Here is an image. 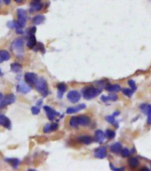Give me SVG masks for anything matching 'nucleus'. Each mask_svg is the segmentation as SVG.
<instances>
[{"label":"nucleus","mask_w":151,"mask_h":171,"mask_svg":"<svg viewBox=\"0 0 151 171\" xmlns=\"http://www.w3.org/2000/svg\"><path fill=\"white\" fill-rule=\"evenodd\" d=\"M115 117H116V116H114V115L107 116V117H106V121H107L108 122H109L110 124H112V125H114V126H116V127L117 128V127H118V123L116 122Z\"/></svg>","instance_id":"30"},{"label":"nucleus","mask_w":151,"mask_h":171,"mask_svg":"<svg viewBox=\"0 0 151 171\" xmlns=\"http://www.w3.org/2000/svg\"><path fill=\"white\" fill-rule=\"evenodd\" d=\"M1 1H2V0H0V3H1Z\"/></svg>","instance_id":"49"},{"label":"nucleus","mask_w":151,"mask_h":171,"mask_svg":"<svg viewBox=\"0 0 151 171\" xmlns=\"http://www.w3.org/2000/svg\"><path fill=\"white\" fill-rule=\"evenodd\" d=\"M5 160L9 163V165H11L14 168H17L21 163V160L17 158H7L5 159Z\"/></svg>","instance_id":"24"},{"label":"nucleus","mask_w":151,"mask_h":171,"mask_svg":"<svg viewBox=\"0 0 151 171\" xmlns=\"http://www.w3.org/2000/svg\"><path fill=\"white\" fill-rule=\"evenodd\" d=\"M128 85H129V87H130L131 90H133V91H135V90L137 89L136 83H135V82H134L133 80H129V81H128Z\"/></svg>","instance_id":"36"},{"label":"nucleus","mask_w":151,"mask_h":171,"mask_svg":"<svg viewBox=\"0 0 151 171\" xmlns=\"http://www.w3.org/2000/svg\"><path fill=\"white\" fill-rule=\"evenodd\" d=\"M128 164H129V166H130L131 168H136V167H139V161L138 158H136V157H131V158L128 160Z\"/></svg>","instance_id":"27"},{"label":"nucleus","mask_w":151,"mask_h":171,"mask_svg":"<svg viewBox=\"0 0 151 171\" xmlns=\"http://www.w3.org/2000/svg\"><path fill=\"white\" fill-rule=\"evenodd\" d=\"M110 167H111V169L114 170V171H120V170L124 169V167H114L111 163H110Z\"/></svg>","instance_id":"39"},{"label":"nucleus","mask_w":151,"mask_h":171,"mask_svg":"<svg viewBox=\"0 0 151 171\" xmlns=\"http://www.w3.org/2000/svg\"><path fill=\"white\" fill-rule=\"evenodd\" d=\"M0 125L3 126L4 128L8 129H12V122H11L10 119L2 114H0Z\"/></svg>","instance_id":"11"},{"label":"nucleus","mask_w":151,"mask_h":171,"mask_svg":"<svg viewBox=\"0 0 151 171\" xmlns=\"http://www.w3.org/2000/svg\"><path fill=\"white\" fill-rule=\"evenodd\" d=\"M118 99V96L116 94H110L108 96H101L100 100L104 103H108V102H112V101H116Z\"/></svg>","instance_id":"19"},{"label":"nucleus","mask_w":151,"mask_h":171,"mask_svg":"<svg viewBox=\"0 0 151 171\" xmlns=\"http://www.w3.org/2000/svg\"><path fill=\"white\" fill-rule=\"evenodd\" d=\"M15 100H16V98H15L14 94L10 93V94L6 95L3 98V99L0 101V109H3V108L7 107V106L14 104L15 102Z\"/></svg>","instance_id":"4"},{"label":"nucleus","mask_w":151,"mask_h":171,"mask_svg":"<svg viewBox=\"0 0 151 171\" xmlns=\"http://www.w3.org/2000/svg\"><path fill=\"white\" fill-rule=\"evenodd\" d=\"M105 90L109 91V92H118L122 91V88L119 84L115 83V84H108L105 87Z\"/></svg>","instance_id":"23"},{"label":"nucleus","mask_w":151,"mask_h":171,"mask_svg":"<svg viewBox=\"0 0 151 171\" xmlns=\"http://www.w3.org/2000/svg\"><path fill=\"white\" fill-rule=\"evenodd\" d=\"M101 89L100 88H95L94 86H88L83 89L82 94L85 99L90 100L94 98H96L97 96H99L101 92Z\"/></svg>","instance_id":"1"},{"label":"nucleus","mask_w":151,"mask_h":171,"mask_svg":"<svg viewBox=\"0 0 151 171\" xmlns=\"http://www.w3.org/2000/svg\"><path fill=\"white\" fill-rule=\"evenodd\" d=\"M43 131H44V133H50V132H52V129H51V123L46 124L45 127H44Z\"/></svg>","instance_id":"37"},{"label":"nucleus","mask_w":151,"mask_h":171,"mask_svg":"<svg viewBox=\"0 0 151 171\" xmlns=\"http://www.w3.org/2000/svg\"><path fill=\"white\" fill-rule=\"evenodd\" d=\"M23 48H24V39L21 37L14 39L11 45V50L16 54L18 58L23 54Z\"/></svg>","instance_id":"2"},{"label":"nucleus","mask_w":151,"mask_h":171,"mask_svg":"<svg viewBox=\"0 0 151 171\" xmlns=\"http://www.w3.org/2000/svg\"><path fill=\"white\" fill-rule=\"evenodd\" d=\"M141 170H146V171H147V170H149V169H148L147 167H142Z\"/></svg>","instance_id":"46"},{"label":"nucleus","mask_w":151,"mask_h":171,"mask_svg":"<svg viewBox=\"0 0 151 171\" xmlns=\"http://www.w3.org/2000/svg\"><path fill=\"white\" fill-rule=\"evenodd\" d=\"M105 136H106V137L108 138V139H113L115 137H116V132L114 131V130H112V129H108L107 130H106V132H105Z\"/></svg>","instance_id":"31"},{"label":"nucleus","mask_w":151,"mask_h":171,"mask_svg":"<svg viewBox=\"0 0 151 171\" xmlns=\"http://www.w3.org/2000/svg\"><path fill=\"white\" fill-rule=\"evenodd\" d=\"M94 155L98 159H104L107 156V148L105 146H100L95 149Z\"/></svg>","instance_id":"12"},{"label":"nucleus","mask_w":151,"mask_h":171,"mask_svg":"<svg viewBox=\"0 0 151 171\" xmlns=\"http://www.w3.org/2000/svg\"><path fill=\"white\" fill-rule=\"evenodd\" d=\"M2 75H3V73L1 71V68H0V76H2Z\"/></svg>","instance_id":"47"},{"label":"nucleus","mask_w":151,"mask_h":171,"mask_svg":"<svg viewBox=\"0 0 151 171\" xmlns=\"http://www.w3.org/2000/svg\"><path fill=\"white\" fill-rule=\"evenodd\" d=\"M67 98L69 99V101L70 103H73V104H76L77 103L80 98H81V94L79 91H76V90H72V91H69L67 94Z\"/></svg>","instance_id":"5"},{"label":"nucleus","mask_w":151,"mask_h":171,"mask_svg":"<svg viewBox=\"0 0 151 171\" xmlns=\"http://www.w3.org/2000/svg\"><path fill=\"white\" fill-rule=\"evenodd\" d=\"M24 1V0H14V2H16V3H18V4H21V3H22Z\"/></svg>","instance_id":"42"},{"label":"nucleus","mask_w":151,"mask_h":171,"mask_svg":"<svg viewBox=\"0 0 151 171\" xmlns=\"http://www.w3.org/2000/svg\"><path fill=\"white\" fill-rule=\"evenodd\" d=\"M10 68H11V71L13 73H16V74H19L22 71V66L18 62L12 63L11 66H10Z\"/></svg>","instance_id":"25"},{"label":"nucleus","mask_w":151,"mask_h":171,"mask_svg":"<svg viewBox=\"0 0 151 171\" xmlns=\"http://www.w3.org/2000/svg\"><path fill=\"white\" fill-rule=\"evenodd\" d=\"M106 138L105 133L100 130V129H97L94 133V140L98 143V144H101L103 143L104 139Z\"/></svg>","instance_id":"15"},{"label":"nucleus","mask_w":151,"mask_h":171,"mask_svg":"<svg viewBox=\"0 0 151 171\" xmlns=\"http://www.w3.org/2000/svg\"><path fill=\"white\" fill-rule=\"evenodd\" d=\"M77 118H78V123L80 126L85 127V126L90 125V123H91V119L87 115H79V116H77Z\"/></svg>","instance_id":"18"},{"label":"nucleus","mask_w":151,"mask_h":171,"mask_svg":"<svg viewBox=\"0 0 151 171\" xmlns=\"http://www.w3.org/2000/svg\"><path fill=\"white\" fill-rule=\"evenodd\" d=\"M77 141L81 144L88 145V144H91L93 142V138L89 135H82V136H79L77 137Z\"/></svg>","instance_id":"13"},{"label":"nucleus","mask_w":151,"mask_h":171,"mask_svg":"<svg viewBox=\"0 0 151 171\" xmlns=\"http://www.w3.org/2000/svg\"><path fill=\"white\" fill-rule=\"evenodd\" d=\"M86 108V106L85 104H80L78 106H71V107H69L67 108V111L66 113L69 114H76L79 111H82L84 109Z\"/></svg>","instance_id":"14"},{"label":"nucleus","mask_w":151,"mask_h":171,"mask_svg":"<svg viewBox=\"0 0 151 171\" xmlns=\"http://www.w3.org/2000/svg\"><path fill=\"white\" fill-rule=\"evenodd\" d=\"M33 1H34V2H40L41 0H33Z\"/></svg>","instance_id":"48"},{"label":"nucleus","mask_w":151,"mask_h":171,"mask_svg":"<svg viewBox=\"0 0 151 171\" xmlns=\"http://www.w3.org/2000/svg\"><path fill=\"white\" fill-rule=\"evenodd\" d=\"M36 90L42 94L43 97H46L48 94H49V91H48V86H47V83L46 81L45 78L41 77V78H38L36 85Z\"/></svg>","instance_id":"3"},{"label":"nucleus","mask_w":151,"mask_h":171,"mask_svg":"<svg viewBox=\"0 0 151 171\" xmlns=\"http://www.w3.org/2000/svg\"><path fill=\"white\" fill-rule=\"evenodd\" d=\"M16 91L22 94H28L31 91V86L29 85L26 82L25 83H19L16 85Z\"/></svg>","instance_id":"9"},{"label":"nucleus","mask_w":151,"mask_h":171,"mask_svg":"<svg viewBox=\"0 0 151 171\" xmlns=\"http://www.w3.org/2000/svg\"><path fill=\"white\" fill-rule=\"evenodd\" d=\"M41 104H42V99L38 101V104H37V106H39V105H41Z\"/></svg>","instance_id":"44"},{"label":"nucleus","mask_w":151,"mask_h":171,"mask_svg":"<svg viewBox=\"0 0 151 171\" xmlns=\"http://www.w3.org/2000/svg\"><path fill=\"white\" fill-rule=\"evenodd\" d=\"M134 91H135L131 90V88H130V89H129V88H124V89H123V90H122L123 94H124V96L128 97V98H131V97L133 95Z\"/></svg>","instance_id":"29"},{"label":"nucleus","mask_w":151,"mask_h":171,"mask_svg":"<svg viewBox=\"0 0 151 171\" xmlns=\"http://www.w3.org/2000/svg\"><path fill=\"white\" fill-rule=\"evenodd\" d=\"M15 31H16V33H17L18 35H22V34L24 33V31H23L22 29H15Z\"/></svg>","instance_id":"40"},{"label":"nucleus","mask_w":151,"mask_h":171,"mask_svg":"<svg viewBox=\"0 0 151 171\" xmlns=\"http://www.w3.org/2000/svg\"><path fill=\"white\" fill-rule=\"evenodd\" d=\"M24 80H25V82H26L29 85H30V86H35L36 83H37V82H38V75H37L35 73H30V72H29V73H26V74L24 75Z\"/></svg>","instance_id":"7"},{"label":"nucleus","mask_w":151,"mask_h":171,"mask_svg":"<svg viewBox=\"0 0 151 171\" xmlns=\"http://www.w3.org/2000/svg\"><path fill=\"white\" fill-rule=\"evenodd\" d=\"M3 98H4V96H3L1 93H0V101H1V100L3 99Z\"/></svg>","instance_id":"45"},{"label":"nucleus","mask_w":151,"mask_h":171,"mask_svg":"<svg viewBox=\"0 0 151 171\" xmlns=\"http://www.w3.org/2000/svg\"><path fill=\"white\" fill-rule=\"evenodd\" d=\"M119 111H116V112H114V114H113V115L114 116H117V115H119Z\"/></svg>","instance_id":"43"},{"label":"nucleus","mask_w":151,"mask_h":171,"mask_svg":"<svg viewBox=\"0 0 151 171\" xmlns=\"http://www.w3.org/2000/svg\"><path fill=\"white\" fill-rule=\"evenodd\" d=\"M57 89H58V93L57 96L59 98H62L63 94L65 93V91H67V85L63 83H60L57 84Z\"/></svg>","instance_id":"20"},{"label":"nucleus","mask_w":151,"mask_h":171,"mask_svg":"<svg viewBox=\"0 0 151 171\" xmlns=\"http://www.w3.org/2000/svg\"><path fill=\"white\" fill-rule=\"evenodd\" d=\"M43 4L41 2H33L30 4V13H36L39 12L43 9Z\"/></svg>","instance_id":"16"},{"label":"nucleus","mask_w":151,"mask_h":171,"mask_svg":"<svg viewBox=\"0 0 151 171\" xmlns=\"http://www.w3.org/2000/svg\"><path fill=\"white\" fill-rule=\"evenodd\" d=\"M45 21H46V17H45V15H43V14H38V15H36L35 17L32 18V22H33L35 25H40V24H42Z\"/></svg>","instance_id":"26"},{"label":"nucleus","mask_w":151,"mask_h":171,"mask_svg":"<svg viewBox=\"0 0 151 171\" xmlns=\"http://www.w3.org/2000/svg\"><path fill=\"white\" fill-rule=\"evenodd\" d=\"M133 152H134V150L130 151V149H128V148H123L122 151H121V155H122V157L126 158V157H129L131 155V153Z\"/></svg>","instance_id":"33"},{"label":"nucleus","mask_w":151,"mask_h":171,"mask_svg":"<svg viewBox=\"0 0 151 171\" xmlns=\"http://www.w3.org/2000/svg\"><path fill=\"white\" fill-rule=\"evenodd\" d=\"M59 128V124L56 123V122H53V123H51V129H52V132L53 131H56Z\"/></svg>","instance_id":"38"},{"label":"nucleus","mask_w":151,"mask_h":171,"mask_svg":"<svg viewBox=\"0 0 151 171\" xmlns=\"http://www.w3.org/2000/svg\"><path fill=\"white\" fill-rule=\"evenodd\" d=\"M36 31H37V28L35 26L34 27H30V28H29L27 29L26 34H27V36H29V35H35Z\"/></svg>","instance_id":"34"},{"label":"nucleus","mask_w":151,"mask_h":171,"mask_svg":"<svg viewBox=\"0 0 151 171\" xmlns=\"http://www.w3.org/2000/svg\"><path fill=\"white\" fill-rule=\"evenodd\" d=\"M17 17H18V22L20 23V25L24 28L26 26L27 23V14L26 11L22 8H19L17 9Z\"/></svg>","instance_id":"6"},{"label":"nucleus","mask_w":151,"mask_h":171,"mask_svg":"<svg viewBox=\"0 0 151 171\" xmlns=\"http://www.w3.org/2000/svg\"><path fill=\"white\" fill-rule=\"evenodd\" d=\"M38 44L35 35H29L27 36V47L30 49H33L36 45Z\"/></svg>","instance_id":"17"},{"label":"nucleus","mask_w":151,"mask_h":171,"mask_svg":"<svg viewBox=\"0 0 151 171\" xmlns=\"http://www.w3.org/2000/svg\"><path fill=\"white\" fill-rule=\"evenodd\" d=\"M3 1L6 5H10V3H11V0H3Z\"/></svg>","instance_id":"41"},{"label":"nucleus","mask_w":151,"mask_h":171,"mask_svg":"<svg viewBox=\"0 0 151 171\" xmlns=\"http://www.w3.org/2000/svg\"><path fill=\"white\" fill-rule=\"evenodd\" d=\"M69 127H71V128H73V129H77L78 126H79L77 116H72V117L69 119Z\"/></svg>","instance_id":"28"},{"label":"nucleus","mask_w":151,"mask_h":171,"mask_svg":"<svg viewBox=\"0 0 151 171\" xmlns=\"http://www.w3.org/2000/svg\"><path fill=\"white\" fill-rule=\"evenodd\" d=\"M33 50H34L35 52L41 51L43 53H45V52H46V48H45V46H44V45H43L42 43H38V44L36 45V46L33 48Z\"/></svg>","instance_id":"32"},{"label":"nucleus","mask_w":151,"mask_h":171,"mask_svg":"<svg viewBox=\"0 0 151 171\" xmlns=\"http://www.w3.org/2000/svg\"><path fill=\"white\" fill-rule=\"evenodd\" d=\"M139 110L147 114V124H151V105H148V104H141L140 106H139Z\"/></svg>","instance_id":"8"},{"label":"nucleus","mask_w":151,"mask_h":171,"mask_svg":"<svg viewBox=\"0 0 151 171\" xmlns=\"http://www.w3.org/2000/svg\"><path fill=\"white\" fill-rule=\"evenodd\" d=\"M11 59V54L7 50H0V63L7 61Z\"/></svg>","instance_id":"22"},{"label":"nucleus","mask_w":151,"mask_h":171,"mask_svg":"<svg viewBox=\"0 0 151 171\" xmlns=\"http://www.w3.org/2000/svg\"><path fill=\"white\" fill-rule=\"evenodd\" d=\"M44 110H45V112L46 114V116L49 119V121H53L55 119V117L57 115H59V113H57L53 108H52L49 106H45Z\"/></svg>","instance_id":"10"},{"label":"nucleus","mask_w":151,"mask_h":171,"mask_svg":"<svg viewBox=\"0 0 151 171\" xmlns=\"http://www.w3.org/2000/svg\"><path fill=\"white\" fill-rule=\"evenodd\" d=\"M122 149H123V146H122V144L120 142H116V143L112 144L110 146V152L113 153H116V154L121 152Z\"/></svg>","instance_id":"21"},{"label":"nucleus","mask_w":151,"mask_h":171,"mask_svg":"<svg viewBox=\"0 0 151 171\" xmlns=\"http://www.w3.org/2000/svg\"><path fill=\"white\" fill-rule=\"evenodd\" d=\"M39 112H40V108L38 107V106H32V107H31V113H32L34 115L38 114Z\"/></svg>","instance_id":"35"}]
</instances>
